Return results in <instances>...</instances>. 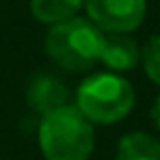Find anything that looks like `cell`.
Listing matches in <instances>:
<instances>
[{"mask_svg":"<svg viewBox=\"0 0 160 160\" xmlns=\"http://www.w3.org/2000/svg\"><path fill=\"white\" fill-rule=\"evenodd\" d=\"M40 149L46 160H88L94 149L92 123L75 105L46 114L40 123Z\"/></svg>","mask_w":160,"mask_h":160,"instance_id":"obj_1","label":"cell"},{"mask_svg":"<svg viewBox=\"0 0 160 160\" xmlns=\"http://www.w3.org/2000/svg\"><path fill=\"white\" fill-rule=\"evenodd\" d=\"M103 38L105 35L101 33V29H97L90 20L70 18L53 24L44 46L55 66L68 72H81L90 70L99 62Z\"/></svg>","mask_w":160,"mask_h":160,"instance_id":"obj_2","label":"cell"},{"mask_svg":"<svg viewBox=\"0 0 160 160\" xmlns=\"http://www.w3.org/2000/svg\"><path fill=\"white\" fill-rule=\"evenodd\" d=\"M75 108L90 123H116L132 112L134 88L127 79L112 72L92 75L79 86Z\"/></svg>","mask_w":160,"mask_h":160,"instance_id":"obj_3","label":"cell"},{"mask_svg":"<svg viewBox=\"0 0 160 160\" xmlns=\"http://www.w3.org/2000/svg\"><path fill=\"white\" fill-rule=\"evenodd\" d=\"M88 20L108 33H129L142 24L145 0H83Z\"/></svg>","mask_w":160,"mask_h":160,"instance_id":"obj_4","label":"cell"},{"mask_svg":"<svg viewBox=\"0 0 160 160\" xmlns=\"http://www.w3.org/2000/svg\"><path fill=\"white\" fill-rule=\"evenodd\" d=\"M68 99H70V92H68L66 83L53 75H46V72L35 75L29 83V90H27L29 105L42 116L68 105Z\"/></svg>","mask_w":160,"mask_h":160,"instance_id":"obj_5","label":"cell"},{"mask_svg":"<svg viewBox=\"0 0 160 160\" xmlns=\"http://www.w3.org/2000/svg\"><path fill=\"white\" fill-rule=\"evenodd\" d=\"M99 62H103L105 68L123 72L134 68L140 62V48L138 44L125 35V33H110L103 38V46H101V55Z\"/></svg>","mask_w":160,"mask_h":160,"instance_id":"obj_6","label":"cell"},{"mask_svg":"<svg viewBox=\"0 0 160 160\" xmlns=\"http://www.w3.org/2000/svg\"><path fill=\"white\" fill-rule=\"evenodd\" d=\"M116 160H160V140L145 132L125 134L118 140Z\"/></svg>","mask_w":160,"mask_h":160,"instance_id":"obj_7","label":"cell"},{"mask_svg":"<svg viewBox=\"0 0 160 160\" xmlns=\"http://www.w3.org/2000/svg\"><path fill=\"white\" fill-rule=\"evenodd\" d=\"M83 0H31V11L35 20L44 24H59L77 16Z\"/></svg>","mask_w":160,"mask_h":160,"instance_id":"obj_8","label":"cell"},{"mask_svg":"<svg viewBox=\"0 0 160 160\" xmlns=\"http://www.w3.org/2000/svg\"><path fill=\"white\" fill-rule=\"evenodd\" d=\"M140 59H142V66H145L147 77L153 83L160 86V35H153L145 44V48L140 53Z\"/></svg>","mask_w":160,"mask_h":160,"instance_id":"obj_9","label":"cell"},{"mask_svg":"<svg viewBox=\"0 0 160 160\" xmlns=\"http://www.w3.org/2000/svg\"><path fill=\"white\" fill-rule=\"evenodd\" d=\"M151 121H153V125L160 129V97H158V101L153 103V110H151Z\"/></svg>","mask_w":160,"mask_h":160,"instance_id":"obj_10","label":"cell"}]
</instances>
